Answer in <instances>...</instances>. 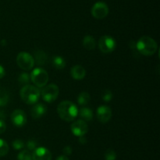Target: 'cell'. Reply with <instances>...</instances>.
<instances>
[{
  "label": "cell",
  "mask_w": 160,
  "mask_h": 160,
  "mask_svg": "<svg viewBox=\"0 0 160 160\" xmlns=\"http://www.w3.org/2000/svg\"><path fill=\"white\" fill-rule=\"evenodd\" d=\"M57 112L61 119L67 122H71L78 115V108L73 102L64 100L58 105Z\"/></svg>",
  "instance_id": "6da1fadb"
},
{
  "label": "cell",
  "mask_w": 160,
  "mask_h": 160,
  "mask_svg": "<svg viewBox=\"0 0 160 160\" xmlns=\"http://www.w3.org/2000/svg\"><path fill=\"white\" fill-rule=\"evenodd\" d=\"M157 43L149 36H143L136 42V49L144 56H152L156 52Z\"/></svg>",
  "instance_id": "7a4b0ae2"
},
{
  "label": "cell",
  "mask_w": 160,
  "mask_h": 160,
  "mask_svg": "<svg viewBox=\"0 0 160 160\" xmlns=\"http://www.w3.org/2000/svg\"><path fill=\"white\" fill-rule=\"evenodd\" d=\"M20 97L28 104H35L38 101L41 92L36 86L32 85H25L20 89Z\"/></svg>",
  "instance_id": "3957f363"
},
{
  "label": "cell",
  "mask_w": 160,
  "mask_h": 160,
  "mask_svg": "<svg viewBox=\"0 0 160 160\" xmlns=\"http://www.w3.org/2000/svg\"><path fill=\"white\" fill-rule=\"evenodd\" d=\"M31 81L37 87H44L48 81V75L45 70L41 67L34 69L31 74Z\"/></svg>",
  "instance_id": "277c9868"
},
{
  "label": "cell",
  "mask_w": 160,
  "mask_h": 160,
  "mask_svg": "<svg viewBox=\"0 0 160 160\" xmlns=\"http://www.w3.org/2000/svg\"><path fill=\"white\" fill-rule=\"evenodd\" d=\"M59 93V89L56 84L48 85V86H45L43 87V89L42 90L41 95H42V99L45 101L48 102V103H52L54 100H56Z\"/></svg>",
  "instance_id": "5b68a950"
},
{
  "label": "cell",
  "mask_w": 160,
  "mask_h": 160,
  "mask_svg": "<svg viewBox=\"0 0 160 160\" xmlns=\"http://www.w3.org/2000/svg\"><path fill=\"white\" fill-rule=\"evenodd\" d=\"M17 64L21 69L29 71L33 68L34 65V57L27 52H20L17 56Z\"/></svg>",
  "instance_id": "8992f818"
},
{
  "label": "cell",
  "mask_w": 160,
  "mask_h": 160,
  "mask_svg": "<svg viewBox=\"0 0 160 160\" xmlns=\"http://www.w3.org/2000/svg\"><path fill=\"white\" fill-rule=\"evenodd\" d=\"M98 47L103 53H109L116 49L117 42L112 36L103 35L100 38Z\"/></svg>",
  "instance_id": "52a82bcc"
},
{
  "label": "cell",
  "mask_w": 160,
  "mask_h": 160,
  "mask_svg": "<svg viewBox=\"0 0 160 160\" xmlns=\"http://www.w3.org/2000/svg\"><path fill=\"white\" fill-rule=\"evenodd\" d=\"M109 13L107 5L102 2H98L92 8V14L95 19H103Z\"/></svg>",
  "instance_id": "ba28073f"
},
{
  "label": "cell",
  "mask_w": 160,
  "mask_h": 160,
  "mask_svg": "<svg viewBox=\"0 0 160 160\" xmlns=\"http://www.w3.org/2000/svg\"><path fill=\"white\" fill-rule=\"evenodd\" d=\"M70 129H71V132L73 133V134L78 137L84 136L88 131V126L86 124L85 121L81 120V119L75 121L71 125Z\"/></svg>",
  "instance_id": "9c48e42d"
},
{
  "label": "cell",
  "mask_w": 160,
  "mask_h": 160,
  "mask_svg": "<svg viewBox=\"0 0 160 160\" xmlns=\"http://www.w3.org/2000/svg\"><path fill=\"white\" fill-rule=\"evenodd\" d=\"M11 120L14 125L17 127H21L26 124L27 115L23 110L16 109L12 111L11 115Z\"/></svg>",
  "instance_id": "30bf717a"
},
{
  "label": "cell",
  "mask_w": 160,
  "mask_h": 160,
  "mask_svg": "<svg viewBox=\"0 0 160 160\" xmlns=\"http://www.w3.org/2000/svg\"><path fill=\"white\" fill-rule=\"evenodd\" d=\"M112 117V110L109 107L101 105L97 108V118L102 123L109 122Z\"/></svg>",
  "instance_id": "8fae6325"
},
{
  "label": "cell",
  "mask_w": 160,
  "mask_h": 160,
  "mask_svg": "<svg viewBox=\"0 0 160 160\" xmlns=\"http://www.w3.org/2000/svg\"><path fill=\"white\" fill-rule=\"evenodd\" d=\"M33 160H52V154L48 149L44 147H37L32 153Z\"/></svg>",
  "instance_id": "7c38bea8"
},
{
  "label": "cell",
  "mask_w": 160,
  "mask_h": 160,
  "mask_svg": "<svg viewBox=\"0 0 160 160\" xmlns=\"http://www.w3.org/2000/svg\"><path fill=\"white\" fill-rule=\"evenodd\" d=\"M47 111V108L43 104H34L31 108V116L34 119H40L42 116L45 114Z\"/></svg>",
  "instance_id": "4fadbf2b"
},
{
  "label": "cell",
  "mask_w": 160,
  "mask_h": 160,
  "mask_svg": "<svg viewBox=\"0 0 160 160\" xmlns=\"http://www.w3.org/2000/svg\"><path fill=\"white\" fill-rule=\"evenodd\" d=\"M70 74L75 80H81L85 77L86 70L81 65H75L70 70Z\"/></svg>",
  "instance_id": "5bb4252c"
},
{
  "label": "cell",
  "mask_w": 160,
  "mask_h": 160,
  "mask_svg": "<svg viewBox=\"0 0 160 160\" xmlns=\"http://www.w3.org/2000/svg\"><path fill=\"white\" fill-rule=\"evenodd\" d=\"M34 63L38 65H44L47 61V55L43 50H38L34 52Z\"/></svg>",
  "instance_id": "9a60e30c"
},
{
  "label": "cell",
  "mask_w": 160,
  "mask_h": 160,
  "mask_svg": "<svg viewBox=\"0 0 160 160\" xmlns=\"http://www.w3.org/2000/svg\"><path fill=\"white\" fill-rule=\"evenodd\" d=\"M83 45L88 50H92L96 46V42L92 35H85L83 39Z\"/></svg>",
  "instance_id": "2e32d148"
},
{
  "label": "cell",
  "mask_w": 160,
  "mask_h": 160,
  "mask_svg": "<svg viewBox=\"0 0 160 160\" xmlns=\"http://www.w3.org/2000/svg\"><path fill=\"white\" fill-rule=\"evenodd\" d=\"M78 114L80 115L81 118L84 119V121H89L92 120L93 119V112L92 110L88 108H81V109L78 111Z\"/></svg>",
  "instance_id": "e0dca14e"
},
{
  "label": "cell",
  "mask_w": 160,
  "mask_h": 160,
  "mask_svg": "<svg viewBox=\"0 0 160 160\" xmlns=\"http://www.w3.org/2000/svg\"><path fill=\"white\" fill-rule=\"evenodd\" d=\"M52 65L55 68L58 69V70H62L65 67L66 61L62 56H55L52 58Z\"/></svg>",
  "instance_id": "ac0fdd59"
},
{
  "label": "cell",
  "mask_w": 160,
  "mask_h": 160,
  "mask_svg": "<svg viewBox=\"0 0 160 160\" xmlns=\"http://www.w3.org/2000/svg\"><path fill=\"white\" fill-rule=\"evenodd\" d=\"M91 100L90 94L88 92H81L78 95V102L80 105H87Z\"/></svg>",
  "instance_id": "d6986e66"
},
{
  "label": "cell",
  "mask_w": 160,
  "mask_h": 160,
  "mask_svg": "<svg viewBox=\"0 0 160 160\" xmlns=\"http://www.w3.org/2000/svg\"><path fill=\"white\" fill-rule=\"evenodd\" d=\"M9 93L4 89H0V107L6 106L8 102H9Z\"/></svg>",
  "instance_id": "ffe728a7"
},
{
  "label": "cell",
  "mask_w": 160,
  "mask_h": 160,
  "mask_svg": "<svg viewBox=\"0 0 160 160\" xmlns=\"http://www.w3.org/2000/svg\"><path fill=\"white\" fill-rule=\"evenodd\" d=\"M18 81L21 85H28V83L31 81V75L27 72L20 73V75H19Z\"/></svg>",
  "instance_id": "44dd1931"
},
{
  "label": "cell",
  "mask_w": 160,
  "mask_h": 160,
  "mask_svg": "<svg viewBox=\"0 0 160 160\" xmlns=\"http://www.w3.org/2000/svg\"><path fill=\"white\" fill-rule=\"evenodd\" d=\"M17 158H18V160H33L32 154H31L30 151L23 150L18 154Z\"/></svg>",
  "instance_id": "7402d4cb"
},
{
  "label": "cell",
  "mask_w": 160,
  "mask_h": 160,
  "mask_svg": "<svg viewBox=\"0 0 160 160\" xmlns=\"http://www.w3.org/2000/svg\"><path fill=\"white\" fill-rule=\"evenodd\" d=\"M9 152V145L7 142L2 139H0V157L5 156Z\"/></svg>",
  "instance_id": "603a6c76"
},
{
  "label": "cell",
  "mask_w": 160,
  "mask_h": 160,
  "mask_svg": "<svg viewBox=\"0 0 160 160\" xmlns=\"http://www.w3.org/2000/svg\"><path fill=\"white\" fill-rule=\"evenodd\" d=\"M105 158L106 160H116L117 158V154L115 151L112 149H107L105 152Z\"/></svg>",
  "instance_id": "cb8c5ba5"
},
{
  "label": "cell",
  "mask_w": 160,
  "mask_h": 160,
  "mask_svg": "<svg viewBox=\"0 0 160 160\" xmlns=\"http://www.w3.org/2000/svg\"><path fill=\"white\" fill-rule=\"evenodd\" d=\"M112 97H113L112 93L111 92L110 90H109V89H106L105 91H103L102 95V100L106 102L110 101V100L112 99Z\"/></svg>",
  "instance_id": "d4e9b609"
},
{
  "label": "cell",
  "mask_w": 160,
  "mask_h": 160,
  "mask_svg": "<svg viewBox=\"0 0 160 160\" xmlns=\"http://www.w3.org/2000/svg\"><path fill=\"white\" fill-rule=\"evenodd\" d=\"M12 147L16 150H20V149L23 148L24 147V143L23 141L20 139H17L15 141H12Z\"/></svg>",
  "instance_id": "484cf974"
},
{
  "label": "cell",
  "mask_w": 160,
  "mask_h": 160,
  "mask_svg": "<svg viewBox=\"0 0 160 160\" xmlns=\"http://www.w3.org/2000/svg\"><path fill=\"white\" fill-rule=\"evenodd\" d=\"M27 148L28 151H34L38 147V143L37 141L34 140H29L27 143Z\"/></svg>",
  "instance_id": "4316f807"
},
{
  "label": "cell",
  "mask_w": 160,
  "mask_h": 160,
  "mask_svg": "<svg viewBox=\"0 0 160 160\" xmlns=\"http://www.w3.org/2000/svg\"><path fill=\"white\" fill-rule=\"evenodd\" d=\"M6 123H5V122L2 120V119H0V134L4 133V132L6 131Z\"/></svg>",
  "instance_id": "83f0119b"
},
{
  "label": "cell",
  "mask_w": 160,
  "mask_h": 160,
  "mask_svg": "<svg viewBox=\"0 0 160 160\" xmlns=\"http://www.w3.org/2000/svg\"><path fill=\"white\" fill-rule=\"evenodd\" d=\"M63 153L65 154V155H71V154H72V147H70V146H69V145L64 147Z\"/></svg>",
  "instance_id": "f1b7e54d"
},
{
  "label": "cell",
  "mask_w": 160,
  "mask_h": 160,
  "mask_svg": "<svg viewBox=\"0 0 160 160\" xmlns=\"http://www.w3.org/2000/svg\"><path fill=\"white\" fill-rule=\"evenodd\" d=\"M78 142L80 143V144H84L87 143V139L85 138V136H79V139H78Z\"/></svg>",
  "instance_id": "f546056e"
},
{
  "label": "cell",
  "mask_w": 160,
  "mask_h": 160,
  "mask_svg": "<svg viewBox=\"0 0 160 160\" xmlns=\"http://www.w3.org/2000/svg\"><path fill=\"white\" fill-rule=\"evenodd\" d=\"M5 73H6V72H5L4 67L0 64V79L5 76Z\"/></svg>",
  "instance_id": "4dcf8cb0"
},
{
  "label": "cell",
  "mask_w": 160,
  "mask_h": 160,
  "mask_svg": "<svg viewBox=\"0 0 160 160\" xmlns=\"http://www.w3.org/2000/svg\"><path fill=\"white\" fill-rule=\"evenodd\" d=\"M56 160H70V159L67 158V155H60V156H59L57 158H56Z\"/></svg>",
  "instance_id": "1f68e13d"
}]
</instances>
